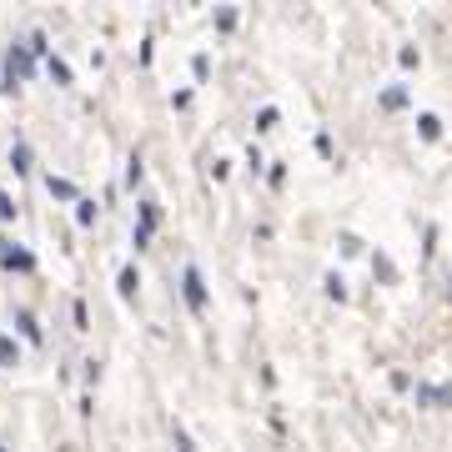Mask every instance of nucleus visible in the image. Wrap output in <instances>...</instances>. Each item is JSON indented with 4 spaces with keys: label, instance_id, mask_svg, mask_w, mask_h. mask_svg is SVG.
<instances>
[{
    "label": "nucleus",
    "instance_id": "obj_1",
    "mask_svg": "<svg viewBox=\"0 0 452 452\" xmlns=\"http://www.w3.org/2000/svg\"><path fill=\"white\" fill-rule=\"evenodd\" d=\"M0 266L6 271H35V256L26 247H16V242H0Z\"/></svg>",
    "mask_w": 452,
    "mask_h": 452
},
{
    "label": "nucleus",
    "instance_id": "obj_2",
    "mask_svg": "<svg viewBox=\"0 0 452 452\" xmlns=\"http://www.w3.org/2000/svg\"><path fill=\"white\" fill-rule=\"evenodd\" d=\"M181 292H186V307H191V312L206 307V287H201V271H196V266L181 271Z\"/></svg>",
    "mask_w": 452,
    "mask_h": 452
},
{
    "label": "nucleus",
    "instance_id": "obj_3",
    "mask_svg": "<svg viewBox=\"0 0 452 452\" xmlns=\"http://www.w3.org/2000/svg\"><path fill=\"white\" fill-rule=\"evenodd\" d=\"M161 226V211H156V201H141V226H136V247H146L151 242V232Z\"/></svg>",
    "mask_w": 452,
    "mask_h": 452
},
{
    "label": "nucleus",
    "instance_id": "obj_4",
    "mask_svg": "<svg viewBox=\"0 0 452 452\" xmlns=\"http://www.w3.org/2000/svg\"><path fill=\"white\" fill-rule=\"evenodd\" d=\"M417 402L422 407H447L452 402V382L447 387H417Z\"/></svg>",
    "mask_w": 452,
    "mask_h": 452
},
{
    "label": "nucleus",
    "instance_id": "obj_5",
    "mask_svg": "<svg viewBox=\"0 0 452 452\" xmlns=\"http://www.w3.org/2000/svg\"><path fill=\"white\" fill-rule=\"evenodd\" d=\"M30 71H35V66H30V55L16 45V50H11V61H6V76H11V81H26Z\"/></svg>",
    "mask_w": 452,
    "mask_h": 452
},
{
    "label": "nucleus",
    "instance_id": "obj_6",
    "mask_svg": "<svg viewBox=\"0 0 452 452\" xmlns=\"http://www.w3.org/2000/svg\"><path fill=\"white\" fill-rule=\"evenodd\" d=\"M45 191H50L55 201H81V191H76L66 176H45Z\"/></svg>",
    "mask_w": 452,
    "mask_h": 452
},
{
    "label": "nucleus",
    "instance_id": "obj_7",
    "mask_svg": "<svg viewBox=\"0 0 452 452\" xmlns=\"http://www.w3.org/2000/svg\"><path fill=\"white\" fill-rule=\"evenodd\" d=\"M417 136H422V141H442V121L432 116V111H422V116H417Z\"/></svg>",
    "mask_w": 452,
    "mask_h": 452
},
{
    "label": "nucleus",
    "instance_id": "obj_8",
    "mask_svg": "<svg viewBox=\"0 0 452 452\" xmlns=\"http://www.w3.org/2000/svg\"><path fill=\"white\" fill-rule=\"evenodd\" d=\"M11 166H16V176H26V171H30V146H26V141H16V146H11Z\"/></svg>",
    "mask_w": 452,
    "mask_h": 452
},
{
    "label": "nucleus",
    "instance_id": "obj_9",
    "mask_svg": "<svg viewBox=\"0 0 452 452\" xmlns=\"http://www.w3.org/2000/svg\"><path fill=\"white\" fill-rule=\"evenodd\" d=\"M402 106H407V91L402 86H387L382 91V111H402Z\"/></svg>",
    "mask_w": 452,
    "mask_h": 452
},
{
    "label": "nucleus",
    "instance_id": "obj_10",
    "mask_svg": "<svg viewBox=\"0 0 452 452\" xmlns=\"http://www.w3.org/2000/svg\"><path fill=\"white\" fill-rule=\"evenodd\" d=\"M45 71H50V81H55V86H71V71L55 61V55H45Z\"/></svg>",
    "mask_w": 452,
    "mask_h": 452
},
{
    "label": "nucleus",
    "instance_id": "obj_11",
    "mask_svg": "<svg viewBox=\"0 0 452 452\" xmlns=\"http://www.w3.org/2000/svg\"><path fill=\"white\" fill-rule=\"evenodd\" d=\"M76 221H81V226H96V201H91V196L76 201Z\"/></svg>",
    "mask_w": 452,
    "mask_h": 452
},
{
    "label": "nucleus",
    "instance_id": "obj_12",
    "mask_svg": "<svg viewBox=\"0 0 452 452\" xmlns=\"http://www.w3.org/2000/svg\"><path fill=\"white\" fill-rule=\"evenodd\" d=\"M116 292H121V297H136V266H126V271L116 276Z\"/></svg>",
    "mask_w": 452,
    "mask_h": 452
},
{
    "label": "nucleus",
    "instance_id": "obj_13",
    "mask_svg": "<svg viewBox=\"0 0 452 452\" xmlns=\"http://www.w3.org/2000/svg\"><path fill=\"white\" fill-rule=\"evenodd\" d=\"M327 297H332V302H347V281H342V276H337V271L327 276Z\"/></svg>",
    "mask_w": 452,
    "mask_h": 452
},
{
    "label": "nucleus",
    "instance_id": "obj_14",
    "mask_svg": "<svg viewBox=\"0 0 452 452\" xmlns=\"http://www.w3.org/2000/svg\"><path fill=\"white\" fill-rule=\"evenodd\" d=\"M16 357H21V352H16V342H11L6 332H0V367H16Z\"/></svg>",
    "mask_w": 452,
    "mask_h": 452
},
{
    "label": "nucleus",
    "instance_id": "obj_15",
    "mask_svg": "<svg viewBox=\"0 0 452 452\" xmlns=\"http://www.w3.org/2000/svg\"><path fill=\"white\" fill-rule=\"evenodd\" d=\"M397 66H402V71H417V66H422V55H417V45H402V55H397Z\"/></svg>",
    "mask_w": 452,
    "mask_h": 452
},
{
    "label": "nucleus",
    "instance_id": "obj_16",
    "mask_svg": "<svg viewBox=\"0 0 452 452\" xmlns=\"http://www.w3.org/2000/svg\"><path fill=\"white\" fill-rule=\"evenodd\" d=\"M16 322H21V332H26V337H30V342H40V327H35V317H30V312H21V317H16Z\"/></svg>",
    "mask_w": 452,
    "mask_h": 452
},
{
    "label": "nucleus",
    "instance_id": "obj_17",
    "mask_svg": "<svg viewBox=\"0 0 452 452\" xmlns=\"http://www.w3.org/2000/svg\"><path fill=\"white\" fill-rule=\"evenodd\" d=\"M232 26H237V11L221 6V11H216V30H232Z\"/></svg>",
    "mask_w": 452,
    "mask_h": 452
},
{
    "label": "nucleus",
    "instance_id": "obj_18",
    "mask_svg": "<svg viewBox=\"0 0 452 452\" xmlns=\"http://www.w3.org/2000/svg\"><path fill=\"white\" fill-rule=\"evenodd\" d=\"M126 186H131V191L141 186V156H131V166H126Z\"/></svg>",
    "mask_w": 452,
    "mask_h": 452
},
{
    "label": "nucleus",
    "instance_id": "obj_19",
    "mask_svg": "<svg viewBox=\"0 0 452 452\" xmlns=\"http://www.w3.org/2000/svg\"><path fill=\"white\" fill-rule=\"evenodd\" d=\"M171 437H176V452H196V442L186 437V427H171Z\"/></svg>",
    "mask_w": 452,
    "mask_h": 452
},
{
    "label": "nucleus",
    "instance_id": "obj_20",
    "mask_svg": "<svg viewBox=\"0 0 452 452\" xmlns=\"http://www.w3.org/2000/svg\"><path fill=\"white\" fill-rule=\"evenodd\" d=\"M0 221H16V201H11L6 191H0Z\"/></svg>",
    "mask_w": 452,
    "mask_h": 452
},
{
    "label": "nucleus",
    "instance_id": "obj_21",
    "mask_svg": "<svg viewBox=\"0 0 452 452\" xmlns=\"http://www.w3.org/2000/svg\"><path fill=\"white\" fill-rule=\"evenodd\" d=\"M377 276L387 281V287H392V281H397V271H392V266H387V256H377Z\"/></svg>",
    "mask_w": 452,
    "mask_h": 452
}]
</instances>
